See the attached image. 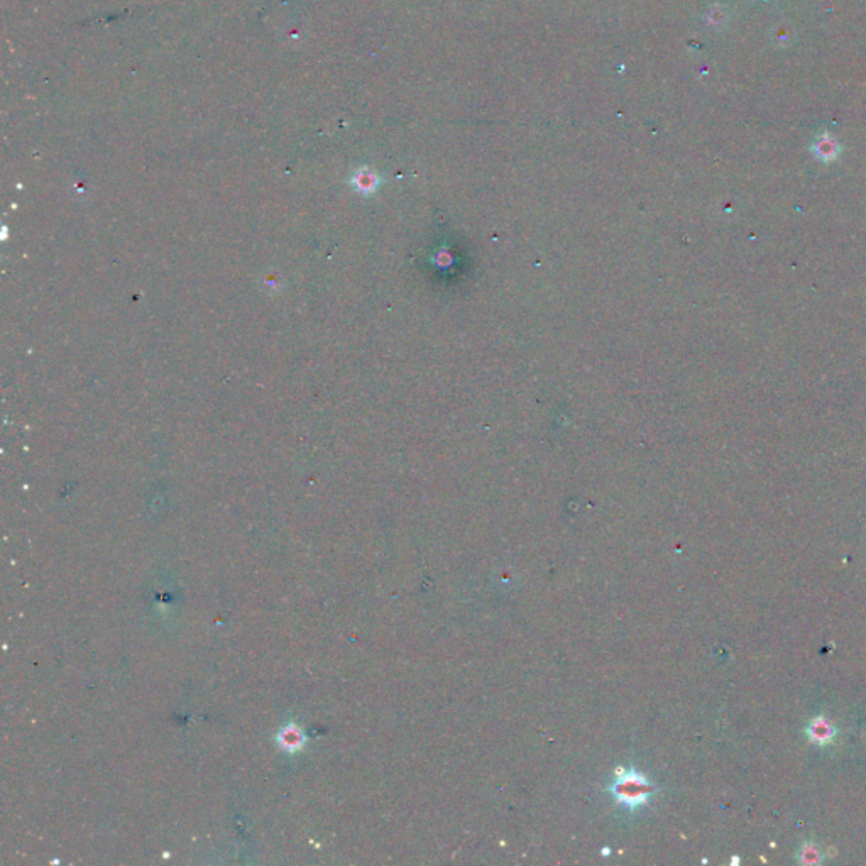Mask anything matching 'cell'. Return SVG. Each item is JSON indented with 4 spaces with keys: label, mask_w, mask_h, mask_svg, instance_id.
I'll use <instances>...</instances> for the list:
<instances>
[{
    "label": "cell",
    "mask_w": 866,
    "mask_h": 866,
    "mask_svg": "<svg viewBox=\"0 0 866 866\" xmlns=\"http://www.w3.org/2000/svg\"><path fill=\"white\" fill-rule=\"evenodd\" d=\"M809 734H811V740L824 745V743H829L831 740H833L834 729L829 726L828 721L819 718V719L812 721L811 728H809Z\"/></svg>",
    "instance_id": "obj_3"
},
{
    "label": "cell",
    "mask_w": 866,
    "mask_h": 866,
    "mask_svg": "<svg viewBox=\"0 0 866 866\" xmlns=\"http://www.w3.org/2000/svg\"><path fill=\"white\" fill-rule=\"evenodd\" d=\"M616 802L623 804L628 809H636L648 800L650 794L655 792V785L650 784L648 778L636 772H616V782L609 787Z\"/></svg>",
    "instance_id": "obj_1"
},
{
    "label": "cell",
    "mask_w": 866,
    "mask_h": 866,
    "mask_svg": "<svg viewBox=\"0 0 866 866\" xmlns=\"http://www.w3.org/2000/svg\"><path fill=\"white\" fill-rule=\"evenodd\" d=\"M812 151H814V155L819 157V160L828 162L836 160L839 155V146L829 134H824L816 140V144L812 146Z\"/></svg>",
    "instance_id": "obj_2"
}]
</instances>
